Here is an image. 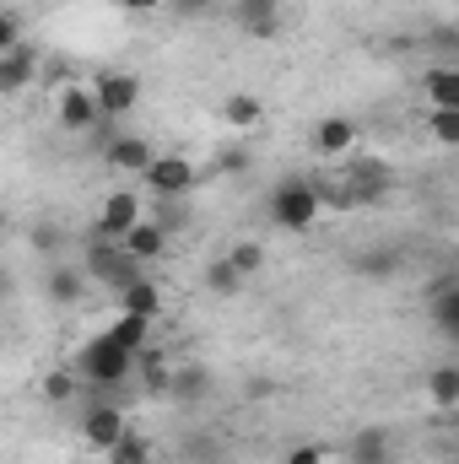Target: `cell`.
Instances as JSON below:
<instances>
[{
	"label": "cell",
	"instance_id": "obj_1",
	"mask_svg": "<svg viewBox=\"0 0 459 464\" xmlns=\"http://www.w3.org/2000/svg\"><path fill=\"white\" fill-rule=\"evenodd\" d=\"M135 362H141V356L130 346H119L114 335H93V341L82 346V356H76V372H82L93 389H109V394H114L119 383L135 378Z\"/></svg>",
	"mask_w": 459,
	"mask_h": 464
},
{
	"label": "cell",
	"instance_id": "obj_2",
	"mask_svg": "<svg viewBox=\"0 0 459 464\" xmlns=\"http://www.w3.org/2000/svg\"><path fill=\"white\" fill-rule=\"evenodd\" d=\"M319 211H325V200H319V184H308V179H281L265 200V217L281 232H308L319 222Z\"/></svg>",
	"mask_w": 459,
	"mask_h": 464
},
{
	"label": "cell",
	"instance_id": "obj_3",
	"mask_svg": "<svg viewBox=\"0 0 459 464\" xmlns=\"http://www.w3.org/2000/svg\"><path fill=\"white\" fill-rule=\"evenodd\" d=\"M87 276L109 292H124L141 281V259L124 248V237H109L103 227H93V243H87Z\"/></svg>",
	"mask_w": 459,
	"mask_h": 464
},
{
	"label": "cell",
	"instance_id": "obj_4",
	"mask_svg": "<svg viewBox=\"0 0 459 464\" xmlns=\"http://www.w3.org/2000/svg\"><path fill=\"white\" fill-rule=\"evenodd\" d=\"M141 184L157 195V200H184L195 184H200V168L190 162V157H179V151H168V157H157L146 173H141Z\"/></svg>",
	"mask_w": 459,
	"mask_h": 464
},
{
	"label": "cell",
	"instance_id": "obj_5",
	"mask_svg": "<svg viewBox=\"0 0 459 464\" xmlns=\"http://www.w3.org/2000/svg\"><path fill=\"white\" fill-rule=\"evenodd\" d=\"M130 438V416H124V405H114V400H98V405H87L82 411V443L87 449H119Z\"/></svg>",
	"mask_w": 459,
	"mask_h": 464
},
{
	"label": "cell",
	"instance_id": "obj_6",
	"mask_svg": "<svg viewBox=\"0 0 459 464\" xmlns=\"http://www.w3.org/2000/svg\"><path fill=\"white\" fill-rule=\"evenodd\" d=\"M232 27L249 38H276L281 33V0H232Z\"/></svg>",
	"mask_w": 459,
	"mask_h": 464
},
{
	"label": "cell",
	"instance_id": "obj_7",
	"mask_svg": "<svg viewBox=\"0 0 459 464\" xmlns=\"http://www.w3.org/2000/svg\"><path fill=\"white\" fill-rule=\"evenodd\" d=\"M103 103H98V87H65V92H60V124H65V130H82V135H87V130H98V124H103Z\"/></svg>",
	"mask_w": 459,
	"mask_h": 464
},
{
	"label": "cell",
	"instance_id": "obj_8",
	"mask_svg": "<svg viewBox=\"0 0 459 464\" xmlns=\"http://www.w3.org/2000/svg\"><path fill=\"white\" fill-rule=\"evenodd\" d=\"M93 87H98V103H103L109 119H124L141 103V76H130V71H109V76H98Z\"/></svg>",
	"mask_w": 459,
	"mask_h": 464
},
{
	"label": "cell",
	"instance_id": "obj_9",
	"mask_svg": "<svg viewBox=\"0 0 459 464\" xmlns=\"http://www.w3.org/2000/svg\"><path fill=\"white\" fill-rule=\"evenodd\" d=\"M168 400H173V405H184V411L206 405V400H211V372H206L200 362H173V383H168Z\"/></svg>",
	"mask_w": 459,
	"mask_h": 464
},
{
	"label": "cell",
	"instance_id": "obj_10",
	"mask_svg": "<svg viewBox=\"0 0 459 464\" xmlns=\"http://www.w3.org/2000/svg\"><path fill=\"white\" fill-rule=\"evenodd\" d=\"M146 217H141V189H114L109 200H103V211H98V227L109 232V237H124L130 227H141Z\"/></svg>",
	"mask_w": 459,
	"mask_h": 464
},
{
	"label": "cell",
	"instance_id": "obj_11",
	"mask_svg": "<svg viewBox=\"0 0 459 464\" xmlns=\"http://www.w3.org/2000/svg\"><path fill=\"white\" fill-rule=\"evenodd\" d=\"M427 314H433V330L459 341V276H444L433 292H427Z\"/></svg>",
	"mask_w": 459,
	"mask_h": 464
},
{
	"label": "cell",
	"instance_id": "obj_12",
	"mask_svg": "<svg viewBox=\"0 0 459 464\" xmlns=\"http://www.w3.org/2000/svg\"><path fill=\"white\" fill-rule=\"evenodd\" d=\"M87 270H76V265H49L44 270V292H49V303H60V308H76L82 297H87Z\"/></svg>",
	"mask_w": 459,
	"mask_h": 464
},
{
	"label": "cell",
	"instance_id": "obj_13",
	"mask_svg": "<svg viewBox=\"0 0 459 464\" xmlns=\"http://www.w3.org/2000/svg\"><path fill=\"white\" fill-rule=\"evenodd\" d=\"M351 146H356V124L346 114H330V119L314 124V151H319V157H346Z\"/></svg>",
	"mask_w": 459,
	"mask_h": 464
},
{
	"label": "cell",
	"instance_id": "obj_14",
	"mask_svg": "<svg viewBox=\"0 0 459 464\" xmlns=\"http://www.w3.org/2000/svg\"><path fill=\"white\" fill-rule=\"evenodd\" d=\"M395 459V438L384 427H367L346 443V464H389Z\"/></svg>",
	"mask_w": 459,
	"mask_h": 464
},
{
	"label": "cell",
	"instance_id": "obj_15",
	"mask_svg": "<svg viewBox=\"0 0 459 464\" xmlns=\"http://www.w3.org/2000/svg\"><path fill=\"white\" fill-rule=\"evenodd\" d=\"M109 162H114L119 173H146V168L157 162V151H151V140H141V135H114V140H109Z\"/></svg>",
	"mask_w": 459,
	"mask_h": 464
},
{
	"label": "cell",
	"instance_id": "obj_16",
	"mask_svg": "<svg viewBox=\"0 0 459 464\" xmlns=\"http://www.w3.org/2000/svg\"><path fill=\"white\" fill-rule=\"evenodd\" d=\"M33 71H38V65H33V49H27V44L5 49V54H0V92H5V98H16V92L33 82Z\"/></svg>",
	"mask_w": 459,
	"mask_h": 464
},
{
	"label": "cell",
	"instance_id": "obj_17",
	"mask_svg": "<svg viewBox=\"0 0 459 464\" xmlns=\"http://www.w3.org/2000/svg\"><path fill=\"white\" fill-rule=\"evenodd\" d=\"M124 248H130L141 265H151V259L168 254V227H162V222H141V227L124 232Z\"/></svg>",
	"mask_w": 459,
	"mask_h": 464
},
{
	"label": "cell",
	"instance_id": "obj_18",
	"mask_svg": "<svg viewBox=\"0 0 459 464\" xmlns=\"http://www.w3.org/2000/svg\"><path fill=\"white\" fill-rule=\"evenodd\" d=\"M119 308H124V314H141V319H157V314H162V292H157V281L141 276L135 286H124V292H119Z\"/></svg>",
	"mask_w": 459,
	"mask_h": 464
},
{
	"label": "cell",
	"instance_id": "obj_19",
	"mask_svg": "<svg viewBox=\"0 0 459 464\" xmlns=\"http://www.w3.org/2000/svg\"><path fill=\"white\" fill-rule=\"evenodd\" d=\"M135 378H141V389H151V394H168V383H173V362L162 356V351H141V362H135Z\"/></svg>",
	"mask_w": 459,
	"mask_h": 464
},
{
	"label": "cell",
	"instance_id": "obj_20",
	"mask_svg": "<svg viewBox=\"0 0 459 464\" xmlns=\"http://www.w3.org/2000/svg\"><path fill=\"white\" fill-rule=\"evenodd\" d=\"M427 98H433V109H454L459 114V71L454 65H433L427 71Z\"/></svg>",
	"mask_w": 459,
	"mask_h": 464
},
{
	"label": "cell",
	"instance_id": "obj_21",
	"mask_svg": "<svg viewBox=\"0 0 459 464\" xmlns=\"http://www.w3.org/2000/svg\"><path fill=\"white\" fill-rule=\"evenodd\" d=\"M346 179L356 184V195H362V200H378V195L389 189V168H378V162H351V168H346Z\"/></svg>",
	"mask_w": 459,
	"mask_h": 464
},
{
	"label": "cell",
	"instance_id": "obj_22",
	"mask_svg": "<svg viewBox=\"0 0 459 464\" xmlns=\"http://www.w3.org/2000/svg\"><path fill=\"white\" fill-rule=\"evenodd\" d=\"M222 119H228L232 130H254V124H265V103L249 98V92H238V98L222 103Z\"/></svg>",
	"mask_w": 459,
	"mask_h": 464
},
{
	"label": "cell",
	"instance_id": "obj_23",
	"mask_svg": "<svg viewBox=\"0 0 459 464\" xmlns=\"http://www.w3.org/2000/svg\"><path fill=\"white\" fill-rule=\"evenodd\" d=\"M109 335H114L119 346H130L135 356H141V351H146V335H151V319H141V314H124Z\"/></svg>",
	"mask_w": 459,
	"mask_h": 464
},
{
	"label": "cell",
	"instance_id": "obj_24",
	"mask_svg": "<svg viewBox=\"0 0 459 464\" xmlns=\"http://www.w3.org/2000/svg\"><path fill=\"white\" fill-rule=\"evenodd\" d=\"M206 286H211L217 297H232V292L243 286V270H238L232 259H211V270H206Z\"/></svg>",
	"mask_w": 459,
	"mask_h": 464
},
{
	"label": "cell",
	"instance_id": "obj_25",
	"mask_svg": "<svg viewBox=\"0 0 459 464\" xmlns=\"http://www.w3.org/2000/svg\"><path fill=\"white\" fill-rule=\"evenodd\" d=\"M427 394H433V405H459V367H438L427 378Z\"/></svg>",
	"mask_w": 459,
	"mask_h": 464
},
{
	"label": "cell",
	"instance_id": "obj_26",
	"mask_svg": "<svg viewBox=\"0 0 459 464\" xmlns=\"http://www.w3.org/2000/svg\"><path fill=\"white\" fill-rule=\"evenodd\" d=\"M109 464H151V443L141 432H130L119 449H109Z\"/></svg>",
	"mask_w": 459,
	"mask_h": 464
},
{
	"label": "cell",
	"instance_id": "obj_27",
	"mask_svg": "<svg viewBox=\"0 0 459 464\" xmlns=\"http://www.w3.org/2000/svg\"><path fill=\"white\" fill-rule=\"evenodd\" d=\"M427 130H433V140L459 146V114L454 109H433V114H427Z\"/></svg>",
	"mask_w": 459,
	"mask_h": 464
},
{
	"label": "cell",
	"instance_id": "obj_28",
	"mask_svg": "<svg viewBox=\"0 0 459 464\" xmlns=\"http://www.w3.org/2000/svg\"><path fill=\"white\" fill-rule=\"evenodd\" d=\"M228 259L243 270V281H249V276H259V270H265V243H238Z\"/></svg>",
	"mask_w": 459,
	"mask_h": 464
},
{
	"label": "cell",
	"instance_id": "obj_29",
	"mask_svg": "<svg viewBox=\"0 0 459 464\" xmlns=\"http://www.w3.org/2000/svg\"><path fill=\"white\" fill-rule=\"evenodd\" d=\"M76 394V378L71 372H49V383H44V400H54V405H65Z\"/></svg>",
	"mask_w": 459,
	"mask_h": 464
},
{
	"label": "cell",
	"instance_id": "obj_30",
	"mask_svg": "<svg viewBox=\"0 0 459 464\" xmlns=\"http://www.w3.org/2000/svg\"><path fill=\"white\" fill-rule=\"evenodd\" d=\"M173 5V16H184V22H200V16H211L222 0H168Z\"/></svg>",
	"mask_w": 459,
	"mask_h": 464
},
{
	"label": "cell",
	"instance_id": "obj_31",
	"mask_svg": "<svg viewBox=\"0 0 459 464\" xmlns=\"http://www.w3.org/2000/svg\"><path fill=\"white\" fill-rule=\"evenodd\" d=\"M395 265H400V259H395V254H384V248H378V254H367V259H356V270H367L373 281H384Z\"/></svg>",
	"mask_w": 459,
	"mask_h": 464
},
{
	"label": "cell",
	"instance_id": "obj_32",
	"mask_svg": "<svg viewBox=\"0 0 459 464\" xmlns=\"http://www.w3.org/2000/svg\"><path fill=\"white\" fill-rule=\"evenodd\" d=\"M243 168H249V151H243V146L217 151V173H243Z\"/></svg>",
	"mask_w": 459,
	"mask_h": 464
},
{
	"label": "cell",
	"instance_id": "obj_33",
	"mask_svg": "<svg viewBox=\"0 0 459 464\" xmlns=\"http://www.w3.org/2000/svg\"><path fill=\"white\" fill-rule=\"evenodd\" d=\"M287 464H325V449H292Z\"/></svg>",
	"mask_w": 459,
	"mask_h": 464
},
{
	"label": "cell",
	"instance_id": "obj_34",
	"mask_svg": "<svg viewBox=\"0 0 459 464\" xmlns=\"http://www.w3.org/2000/svg\"><path fill=\"white\" fill-rule=\"evenodd\" d=\"M124 11H157V5H168V0H119Z\"/></svg>",
	"mask_w": 459,
	"mask_h": 464
}]
</instances>
